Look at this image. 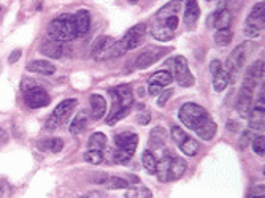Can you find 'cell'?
Returning a JSON list of instances; mask_svg holds the SVG:
<instances>
[{"mask_svg":"<svg viewBox=\"0 0 265 198\" xmlns=\"http://www.w3.org/2000/svg\"><path fill=\"white\" fill-rule=\"evenodd\" d=\"M48 35L59 42H72L76 38V24H75V15H61L56 19L49 22Z\"/></svg>","mask_w":265,"mask_h":198,"instance_id":"1","label":"cell"},{"mask_svg":"<svg viewBox=\"0 0 265 198\" xmlns=\"http://www.w3.org/2000/svg\"><path fill=\"white\" fill-rule=\"evenodd\" d=\"M178 117H180V121L186 125V128H189V130L198 128L203 122H207L210 119L207 110L203 107H200V105H197V103L183 105V107L180 108V111H178Z\"/></svg>","mask_w":265,"mask_h":198,"instance_id":"2","label":"cell"},{"mask_svg":"<svg viewBox=\"0 0 265 198\" xmlns=\"http://www.w3.org/2000/svg\"><path fill=\"white\" fill-rule=\"evenodd\" d=\"M76 105H78V102L75 98H67V100L61 102L57 107L54 108V111L51 113V116L48 117L46 128L48 130H56L61 125H64L72 117V114H73V111L76 108Z\"/></svg>","mask_w":265,"mask_h":198,"instance_id":"3","label":"cell"},{"mask_svg":"<svg viewBox=\"0 0 265 198\" xmlns=\"http://www.w3.org/2000/svg\"><path fill=\"white\" fill-rule=\"evenodd\" d=\"M246 54H248V43H242L238 45L233 51L232 54L229 56L227 62H226V69L229 76H230V83H235L238 75H240L243 65H245V60H246Z\"/></svg>","mask_w":265,"mask_h":198,"instance_id":"4","label":"cell"},{"mask_svg":"<svg viewBox=\"0 0 265 198\" xmlns=\"http://www.w3.org/2000/svg\"><path fill=\"white\" fill-rule=\"evenodd\" d=\"M24 102L27 105L29 108H43V107H48L49 102H51V97L48 92L38 84H34L27 89H24Z\"/></svg>","mask_w":265,"mask_h":198,"instance_id":"5","label":"cell"},{"mask_svg":"<svg viewBox=\"0 0 265 198\" xmlns=\"http://www.w3.org/2000/svg\"><path fill=\"white\" fill-rule=\"evenodd\" d=\"M146 32H148V29H146V25H144V24H137L132 29H129L126 32V35L119 40L121 45H123V48L126 49V52L141 46L144 43V37H146Z\"/></svg>","mask_w":265,"mask_h":198,"instance_id":"6","label":"cell"},{"mask_svg":"<svg viewBox=\"0 0 265 198\" xmlns=\"http://www.w3.org/2000/svg\"><path fill=\"white\" fill-rule=\"evenodd\" d=\"M173 75H175L176 83L181 87H191L195 83V79H194V76L189 70L188 60L184 59L183 56H178L173 60Z\"/></svg>","mask_w":265,"mask_h":198,"instance_id":"7","label":"cell"},{"mask_svg":"<svg viewBox=\"0 0 265 198\" xmlns=\"http://www.w3.org/2000/svg\"><path fill=\"white\" fill-rule=\"evenodd\" d=\"M114 40L107 37V35H102L99 37L94 45L91 48V54L96 60H107L111 57V48H113Z\"/></svg>","mask_w":265,"mask_h":198,"instance_id":"8","label":"cell"},{"mask_svg":"<svg viewBox=\"0 0 265 198\" xmlns=\"http://www.w3.org/2000/svg\"><path fill=\"white\" fill-rule=\"evenodd\" d=\"M40 51H42V54H45L46 57L61 59V57H64L65 52H67V48H65L64 42H59V40H54V38L49 37L42 43Z\"/></svg>","mask_w":265,"mask_h":198,"instance_id":"9","label":"cell"},{"mask_svg":"<svg viewBox=\"0 0 265 198\" xmlns=\"http://www.w3.org/2000/svg\"><path fill=\"white\" fill-rule=\"evenodd\" d=\"M162 56L164 54H162V49L161 48L150 46V48L144 49L141 54L135 59V69H138V70L148 69V67H151L153 63H156Z\"/></svg>","mask_w":265,"mask_h":198,"instance_id":"10","label":"cell"},{"mask_svg":"<svg viewBox=\"0 0 265 198\" xmlns=\"http://www.w3.org/2000/svg\"><path fill=\"white\" fill-rule=\"evenodd\" d=\"M251 108H253V90L242 87L237 97V111L242 117L246 119L249 116Z\"/></svg>","mask_w":265,"mask_h":198,"instance_id":"11","label":"cell"},{"mask_svg":"<svg viewBox=\"0 0 265 198\" xmlns=\"http://www.w3.org/2000/svg\"><path fill=\"white\" fill-rule=\"evenodd\" d=\"M114 143H116V148H123V149H129L135 152L138 146V135L134 134V131H123V134H117L114 137Z\"/></svg>","mask_w":265,"mask_h":198,"instance_id":"12","label":"cell"},{"mask_svg":"<svg viewBox=\"0 0 265 198\" xmlns=\"http://www.w3.org/2000/svg\"><path fill=\"white\" fill-rule=\"evenodd\" d=\"M75 24H76V38L87 35V32L91 30V13L87 10H79L75 15Z\"/></svg>","mask_w":265,"mask_h":198,"instance_id":"13","label":"cell"},{"mask_svg":"<svg viewBox=\"0 0 265 198\" xmlns=\"http://www.w3.org/2000/svg\"><path fill=\"white\" fill-rule=\"evenodd\" d=\"M265 5L263 4H256L254 8L251 10L249 16L246 19V24L248 25H253V27L262 30L263 29V24H265Z\"/></svg>","mask_w":265,"mask_h":198,"instance_id":"14","label":"cell"},{"mask_svg":"<svg viewBox=\"0 0 265 198\" xmlns=\"http://www.w3.org/2000/svg\"><path fill=\"white\" fill-rule=\"evenodd\" d=\"M89 100H91V116L92 119L99 121V119H102L105 113H107V100L99 94L91 95Z\"/></svg>","mask_w":265,"mask_h":198,"instance_id":"15","label":"cell"},{"mask_svg":"<svg viewBox=\"0 0 265 198\" xmlns=\"http://www.w3.org/2000/svg\"><path fill=\"white\" fill-rule=\"evenodd\" d=\"M198 16H200V8H198L197 0H188L186 10H184V22L188 27H194Z\"/></svg>","mask_w":265,"mask_h":198,"instance_id":"16","label":"cell"},{"mask_svg":"<svg viewBox=\"0 0 265 198\" xmlns=\"http://www.w3.org/2000/svg\"><path fill=\"white\" fill-rule=\"evenodd\" d=\"M188 165L183 157H171L170 160V181L180 179L184 173H186Z\"/></svg>","mask_w":265,"mask_h":198,"instance_id":"17","label":"cell"},{"mask_svg":"<svg viewBox=\"0 0 265 198\" xmlns=\"http://www.w3.org/2000/svg\"><path fill=\"white\" fill-rule=\"evenodd\" d=\"M232 21H233V16L232 13L226 8L222 10H218L215 13V22H213V27L221 30V29H230L232 25Z\"/></svg>","mask_w":265,"mask_h":198,"instance_id":"18","label":"cell"},{"mask_svg":"<svg viewBox=\"0 0 265 198\" xmlns=\"http://www.w3.org/2000/svg\"><path fill=\"white\" fill-rule=\"evenodd\" d=\"M27 70L29 72H34V73L45 75V76H49V75H54L56 73V67L51 62H48V60H34V62H29L27 63Z\"/></svg>","mask_w":265,"mask_h":198,"instance_id":"19","label":"cell"},{"mask_svg":"<svg viewBox=\"0 0 265 198\" xmlns=\"http://www.w3.org/2000/svg\"><path fill=\"white\" fill-rule=\"evenodd\" d=\"M194 131H195V134H197L198 137H200L202 140L210 141V140H213V138H215L216 131H218V125H216L215 121H211V119H208L207 122H203L200 127L195 128Z\"/></svg>","mask_w":265,"mask_h":198,"instance_id":"20","label":"cell"},{"mask_svg":"<svg viewBox=\"0 0 265 198\" xmlns=\"http://www.w3.org/2000/svg\"><path fill=\"white\" fill-rule=\"evenodd\" d=\"M87 121H89V113L86 110H81L73 117V121L70 124V134H73V135L81 134L87 125Z\"/></svg>","mask_w":265,"mask_h":198,"instance_id":"21","label":"cell"},{"mask_svg":"<svg viewBox=\"0 0 265 198\" xmlns=\"http://www.w3.org/2000/svg\"><path fill=\"white\" fill-rule=\"evenodd\" d=\"M180 10H181V2H180V0H171V2H168L167 5H164L161 10L157 11L156 16H157L159 21H164V19H167L170 16H176L180 13Z\"/></svg>","mask_w":265,"mask_h":198,"instance_id":"22","label":"cell"},{"mask_svg":"<svg viewBox=\"0 0 265 198\" xmlns=\"http://www.w3.org/2000/svg\"><path fill=\"white\" fill-rule=\"evenodd\" d=\"M170 160L171 157H164L161 162H157L154 175L161 182H168L170 181Z\"/></svg>","mask_w":265,"mask_h":198,"instance_id":"23","label":"cell"},{"mask_svg":"<svg viewBox=\"0 0 265 198\" xmlns=\"http://www.w3.org/2000/svg\"><path fill=\"white\" fill-rule=\"evenodd\" d=\"M173 34L175 32L171 30V29H168L167 25H164L162 22L153 25V29H151V35L156 40H159V42H168V40L173 38Z\"/></svg>","mask_w":265,"mask_h":198,"instance_id":"24","label":"cell"},{"mask_svg":"<svg viewBox=\"0 0 265 198\" xmlns=\"http://www.w3.org/2000/svg\"><path fill=\"white\" fill-rule=\"evenodd\" d=\"M230 83V76L227 73L226 69H221L216 75H213V89L216 92H222L224 89H226Z\"/></svg>","mask_w":265,"mask_h":198,"instance_id":"25","label":"cell"},{"mask_svg":"<svg viewBox=\"0 0 265 198\" xmlns=\"http://www.w3.org/2000/svg\"><path fill=\"white\" fill-rule=\"evenodd\" d=\"M248 117H249V128L251 130H263V110L253 107Z\"/></svg>","mask_w":265,"mask_h":198,"instance_id":"26","label":"cell"},{"mask_svg":"<svg viewBox=\"0 0 265 198\" xmlns=\"http://www.w3.org/2000/svg\"><path fill=\"white\" fill-rule=\"evenodd\" d=\"M171 81H173V75L170 72H165V70H161V72H156L151 75V78L148 79L150 84H159V86H168Z\"/></svg>","mask_w":265,"mask_h":198,"instance_id":"27","label":"cell"},{"mask_svg":"<svg viewBox=\"0 0 265 198\" xmlns=\"http://www.w3.org/2000/svg\"><path fill=\"white\" fill-rule=\"evenodd\" d=\"M38 148L42 151H51L52 154H57L64 148V141L61 138H51V140H43L38 143Z\"/></svg>","mask_w":265,"mask_h":198,"instance_id":"28","label":"cell"},{"mask_svg":"<svg viewBox=\"0 0 265 198\" xmlns=\"http://www.w3.org/2000/svg\"><path fill=\"white\" fill-rule=\"evenodd\" d=\"M180 149L183 151V154L184 155H189V157H194L197 152H198V141L197 140H194V138H191L189 135L184 138L180 144Z\"/></svg>","mask_w":265,"mask_h":198,"instance_id":"29","label":"cell"},{"mask_svg":"<svg viewBox=\"0 0 265 198\" xmlns=\"http://www.w3.org/2000/svg\"><path fill=\"white\" fill-rule=\"evenodd\" d=\"M165 138H167V134L162 127H156L153 128L151 131V149H161L164 144H165Z\"/></svg>","mask_w":265,"mask_h":198,"instance_id":"30","label":"cell"},{"mask_svg":"<svg viewBox=\"0 0 265 198\" xmlns=\"http://www.w3.org/2000/svg\"><path fill=\"white\" fill-rule=\"evenodd\" d=\"M107 137H105L103 134H100V131H96V134H92L87 140V148L89 149H99V151H103L105 148H107Z\"/></svg>","mask_w":265,"mask_h":198,"instance_id":"31","label":"cell"},{"mask_svg":"<svg viewBox=\"0 0 265 198\" xmlns=\"http://www.w3.org/2000/svg\"><path fill=\"white\" fill-rule=\"evenodd\" d=\"M141 163H143V168L146 170L150 175H154L157 160H156V155L153 154V151L146 149V151L143 152V155H141Z\"/></svg>","mask_w":265,"mask_h":198,"instance_id":"32","label":"cell"},{"mask_svg":"<svg viewBox=\"0 0 265 198\" xmlns=\"http://www.w3.org/2000/svg\"><path fill=\"white\" fill-rule=\"evenodd\" d=\"M135 152L134 151H129V149H123V148H116L114 151H113V160L116 162V163H119V165H124V163H127V162H130V158H132V155H134Z\"/></svg>","mask_w":265,"mask_h":198,"instance_id":"33","label":"cell"},{"mask_svg":"<svg viewBox=\"0 0 265 198\" xmlns=\"http://www.w3.org/2000/svg\"><path fill=\"white\" fill-rule=\"evenodd\" d=\"M232 38H233V34H232L230 29H221V30H218V32L215 34V43H216L218 46L224 48V46L230 45Z\"/></svg>","mask_w":265,"mask_h":198,"instance_id":"34","label":"cell"},{"mask_svg":"<svg viewBox=\"0 0 265 198\" xmlns=\"http://www.w3.org/2000/svg\"><path fill=\"white\" fill-rule=\"evenodd\" d=\"M124 196H126V198H151L153 193H151V190L146 189V187L137 186V187H130V189H127V192H126Z\"/></svg>","mask_w":265,"mask_h":198,"instance_id":"35","label":"cell"},{"mask_svg":"<svg viewBox=\"0 0 265 198\" xmlns=\"http://www.w3.org/2000/svg\"><path fill=\"white\" fill-rule=\"evenodd\" d=\"M83 158L91 165H100L103 162V152L99 149H89L84 152Z\"/></svg>","mask_w":265,"mask_h":198,"instance_id":"36","label":"cell"},{"mask_svg":"<svg viewBox=\"0 0 265 198\" xmlns=\"http://www.w3.org/2000/svg\"><path fill=\"white\" fill-rule=\"evenodd\" d=\"M107 187L111 190H119V189H127L129 187V181L117 178V176H111L107 179Z\"/></svg>","mask_w":265,"mask_h":198,"instance_id":"37","label":"cell"},{"mask_svg":"<svg viewBox=\"0 0 265 198\" xmlns=\"http://www.w3.org/2000/svg\"><path fill=\"white\" fill-rule=\"evenodd\" d=\"M246 75L253 76L254 79H257V81H260V79H263V60H257L253 67H249Z\"/></svg>","mask_w":265,"mask_h":198,"instance_id":"38","label":"cell"},{"mask_svg":"<svg viewBox=\"0 0 265 198\" xmlns=\"http://www.w3.org/2000/svg\"><path fill=\"white\" fill-rule=\"evenodd\" d=\"M253 151L257 155H262V157L265 155V137L263 135L253 138Z\"/></svg>","mask_w":265,"mask_h":198,"instance_id":"39","label":"cell"},{"mask_svg":"<svg viewBox=\"0 0 265 198\" xmlns=\"http://www.w3.org/2000/svg\"><path fill=\"white\" fill-rule=\"evenodd\" d=\"M170 135H171V138H173V141H175L176 144H180L184 138L188 137L186 131H184V130H183L181 127H178V125H173V127H171Z\"/></svg>","mask_w":265,"mask_h":198,"instance_id":"40","label":"cell"},{"mask_svg":"<svg viewBox=\"0 0 265 198\" xmlns=\"http://www.w3.org/2000/svg\"><path fill=\"white\" fill-rule=\"evenodd\" d=\"M171 95H173V90H171V89L162 90L161 94H159V98H157V105H159V107H165Z\"/></svg>","mask_w":265,"mask_h":198,"instance_id":"41","label":"cell"},{"mask_svg":"<svg viewBox=\"0 0 265 198\" xmlns=\"http://www.w3.org/2000/svg\"><path fill=\"white\" fill-rule=\"evenodd\" d=\"M150 121H151V114L148 110H143L137 114V122L140 125H146V124H150Z\"/></svg>","mask_w":265,"mask_h":198,"instance_id":"42","label":"cell"},{"mask_svg":"<svg viewBox=\"0 0 265 198\" xmlns=\"http://www.w3.org/2000/svg\"><path fill=\"white\" fill-rule=\"evenodd\" d=\"M159 22H162L164 25H167L168 29H171V30H176L178 29V15L176 16H170V18H167V19H164V21H159Z\"/></svg>","mask_w":265,"mask_h":198,"instance_id":"43","label":"cell"},{"mask_svg":"<svg viewBox=\"0 0 265 198\" xmlns=\"http://www.w3.org/2000/svg\"><path fill=\"white\" fill-rule=\"evenodd\" d=\"M249 141H253V130H245L243 135H242V138H240V146H242V149H245V148L248 146Z\"/></svg>","mask_w":265,"mask_h":198,"instance_id":"44","label":"cell"},{"mask_svg":"<svg viewBox=\"0 0 265 198\" xmlns=\"http://www.w3.org/2000/svg\"><path fill=\"white\" fill-rule=\"evenodd\" d=\"M245 35L248 37V38H256V37H259L260 35V30L259 29H256V27H253V25H245Z\"/></svg>","mask_w":265,"mask_h":198,"instance_id":"45","label":"cell"},{"mask_svg":"<svg viewBox=\"0 0 265 198\" xmlns=\"http://www.w3.org/2000/svg\"><path fill=\"white\" fill-rule=\"evenodd\" d=\"M162 90H164V87L159 86V84H150V89H148L150 95H153V97H157Z\"/></svg>","mask_w":265,"mask_h":198,"instance_id":"46","label":"cell"},{"mask_svg":"<svg viewBox=\"0 0 265 198\" xmlns=\"http://www.w3.org/2000/svg\"><path fill=\"white\" fill-rule=\"evenodd\" d=\"M221 69H222V62H221V60H213V62L210 63V72H211V75H216Z\"/></svg>","mask_w":265,"mask_h":198,"instance_id":"47","label":"cell"},{"mask_svg":"<svg viewBox=\"0 0 265 198\" xmlns=\"http://www.w3.org/2000/svg\"><path fill=\"white\" fill-rule=\"evenodd\" d=\"M263 192H265V187H263V184H262V186H257L253 190H249L248 196H263Z\"/></svg>","mask_w":265,"mask_h":198,"instance_id":"48","label":"cell"},{"mask_svg":"<svg viewBox=\"0 0 265 198\" xmlns=\"http://www.w3.org/2000/svg\"><path fill=\"white\" fill-rule=\"evenodd\" d=\"M19 57H21V51H19V49H16V51H13V54L10 56L8 62H10V63H15V62H16Z\"/></svg>","mask_w":265,"mask_h":198,"instance_id":"49","label":"cell"},{"mask_svg":"<svg viewBox=\"0 0 265 198\" xmlns=\"http://www.w3.org/2000/svg\"><path fill=\"white\" fill-rule=\"evenodd\" d=\"M227 128L230 130V131H237V128H238V124L237 122H227Z\"/></svg>","mask_w":265,"mask_h":198,"instance_id":"50","label":"cell"},{"mask_svg":"<svg viewBox=\"0 0 265 198\" xmlns=\"http://www.w3.org/2000/svg\"><path fill=\"white\" fill-rule=\"evenodd\" d=\"M7 195V187H5V184L0 181V196H5Z\"/></svg>","mask_w":265,"mask_h":198,"instance_id":"51","label":"cell"},{"mask_svg":"<svg viewBox=\"0 0 265 198\" xmlns=\"http://www.w3.org/2000/svg\"><path fill=\"white\" fill-rule=\"evenodd\" d=\"M87 196H103V193L102 192H91Z\"/></svg>","mask_w":265,"mask_h":198,"instance_id":"52","label":"cell"},{"mask_svg":"<svg viewBox=\"0 0 265 198\" xmlns=\"http://www.w3.org/2000/svg\"><path fill=\"white\" fill-rule=\"evenodd\" d=\"M129 2H130V4H137V2H138V0H129Z\"/></svg>","mask_w":265,"mask_h":198,"instance_id":"53","label":"cell"},{"mask_svg":"<svg viewBox=\"0 0 265 198\" xmlns=\"http://www.w3.org/2000/svg\"><path fill=\"white\" fill-rule=\"evenodd\" d=\"M207 2H211V0H207Z\"/></svg>","mask_w":265,"mask_h":198,"instance_id":"54","label":"cell"}]
</instances>
